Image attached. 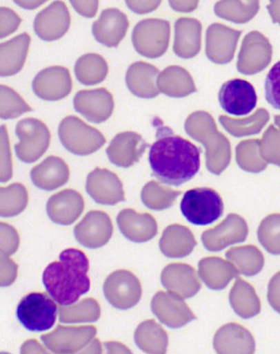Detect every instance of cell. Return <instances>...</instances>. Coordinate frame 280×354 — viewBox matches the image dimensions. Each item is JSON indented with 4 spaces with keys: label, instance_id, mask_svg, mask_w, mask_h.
<instances>
[{
    "label": "cell",
    "instance_id": "obj_1",
    "mask_svg": "<svg viewBox=\"0 0 280 354\" xmlns=\"http://www.w3.org/2000/svg\"><path fill=\"white\" fill-rule=\"evenodd\" d=\"M201 149L192 142L161 127L152 145L149 161L153 175L161 183L174 187L192 180L201 168Z\"/></svg>",
    "mask_w": 280,
    "mask_h": 354
},
{
    "label": "cell",
    "instance_id": "obj_29",
    "mask_svg": "<svg viewBox=\"0 0 280 354\" xmlns=\"http://www.w3.org/2000/svg\"><path fill=\"white\" fill-rule=\"evenodd\" d=\"M28 203V193L26 187L14 183L0 189V215L12 217L25 210Z\"/></svg>",
    "mask_w": 280,
    "mask_h": 354
},
{
    "label": "cell",
    "instance_id": "obj_8",
    "mask_svg": "<svg viewBox=\"0 0 280 354\" xmlns=\"http://www.w3.org/2000/svg\"><path fill=\"white\" fill-rule=\"evenodd\" d=\"M218 99L222 109L234 116L250 114L256 108L258 100L254 86L240 78L224 82L220 88Z\"/></svg>",
    "mask_w": 280,
    "mask_h": 354
},
{
    "label": "cell",
    "instance_id": "obj_13",
    "mask_svg": "<svg viewBox=\"0 0 280 354\" xmlns=\"http://www.w3.org/2000/svg\"><path fill=\"white\" fill-rule=\"evenodd\" d=\"M86 189L97 203L114 205L125 201V193L118 176L108 169L96 168L87 176Z\"/></svg>",
    "mask_w": 280,
    "mask_h": 354
},
{
    "label": "cell",
    "instance_id": "obj_31",
    "mask_svg": "<svg viewBox=\"0 0 280 354\" xmlns=\"http://www.w3.org/2000/svg\"><path fill=\"white\" fill-rule=\"evenodd\" d=\"M32 111V108L14 88L7 85L0 86V117L2 119L16 118Z\"/></svg>",
    "mask_w": 280,
    "mask_h": 354
},
{
    "label": "cell",
    "instance_id": "obj_20",
    "mask_svg": "<svg viewBox=\"0 0 280 354\" xmlns=\"http://www.w3.org/2000/svg\"><path fill=\"white\" fill-rule=\"evenodd\" d=\"M70 174L67 163L57 156L46 158L30 172L33 184L45 191H53L63 187L68 182Z\"/></svg>",
    "mask_w": 280,
    "mask_h": 354
},
{
    "label": "cell",
    "instance_id": "obj_7",
    "mask_svg": "<svg viewBox=\"0 0 280 354\" xmlns=\"http://www.w3.org/2000/svg\"><path fill=\"white\" fill-rule=\"evenodd\" d=\"M16 134L20 142L15 146V151L24 162L37 161L50 147V131L38 119L28 118L20 120L16 127Z\"/></svg>",
    "mask_w": 280,
    "mask_h": 354
},
{
    "label": "cell",
    "instance_id": "obj_33",
    "mask_svg": "<svg viewBox=\"0 0 280 354\" xmlns=\"http://www.w3.org/2000/svg\"><path fill=\"white\" fill-rule=\"evenodd\" d=\"M148 68L143 63L137 62L132 64L126 76V81L130 92L139 97H146L148 91Z\"/></svg>",
    "mask_w": 280,
    "mask_h": 354
},
{
    "label": "cell",
    "instance_id": "obj_3",
    "mask_svg": "<svg viewBox=\"0 0 280 354\" xmlns=\"http://www.w3.org/2000/svg\"><path fill=\"white\" fill-rule=\"evenodd\" d=\"M97 329L93 326L58 327L41 339L55 353H101V344L94 339Z\"/></svg>",
    "mask_w": 280,
    "mask_h": 354
},
{
    "label": "cell",
    "instance_id": "obj_30",
    "mask_svg": "<svg viewBox=\"0 0 280 354\" xmlns=\"http://www.w3.org/2000/svg\"><path fill=\"white\" fill-rule=\"evenodd\" d=\"M228 258L235 263L239 274L247 277H254L261 272L264 259L257 250L243 249L232 250L228 253Z\"/></svg>",
    "mask_w": 280,
    "mask_h": 354
},
{
    "label": "cell",
    "instance_id": "obj_17",
    "mask_svg": "<svg viewBox=\"0 0 280 354\" xmlns=\"http://www.w3.org/2000/svg\"><path fill=\"white\" fill-rule=\"evenodd\" d=\"M128 26V17L123 12L116 8L107 9L93 23L92 34L103 46L117 48L124 38Z\"/></svg>",
    "mask_w": 280,
    "mask_h": 354
},
{
    "label": "cell",
    "instance_id": "obj_16",
    "mask_svg": "<svg viewBox=\"0 0 280 354\" xmlns=\"http://www.w3.org/2000/svg\"><path fill=\"white\" fill-rule=\"evenodd\" d=\"M161 279L168 291L182 298H191L201 288L196 270L186 263L168 265L162 272Z\"/></svg>",
    "mask_w": 280,
    "mask_h": 354
},
{
    "label": "cell",
    "instance_id": "obj_19",
    "mask_svg": "<svg viewBox=\"0 0 280 354\" xmlns=\"http://www.w3.org/2000/svg\"><path fill=\"white\" fill-rule=\"evenodd\" d=\"M214 347L218 353H254L256 343L248 330L231 323L217 330L214 338Z\"/></svg>",
    "mask_w": 280,
    "mask_h": 354
},
{
    "label": "cell",
    "instance_id": "obj_2",
    "mask_svg": "<svg viewBox=\"0 0 280 354\" xmlns=\"http://www.w3.org/2000/svg\"><path fill=\"white\" fill-rule=\"evenodd\" d=\"M59 259L46 268L43 283L57 303L70 306L90 290L89 261L83 252L75 248L63 251Z\"/></svg>",
    "mask_w": 280,
    "mask_h": 354
},
{
    "label": "cell",
    "instance_id": "obj_23",
    "mask_svg": "<svg viewBox=\"0 0 280 354\" xmlns=\"http://www.w3.org/2000/svg\"><path fill=\"white\" fill-rule=\"evenodd\" d=\"M31 37L23 32L0 46V75L8 77L20 72L26 63Z\"/></svg>",
    "mask_w": 280,
    "mask_h": 354
},
{
    "label": "cell",
    "instance_id": "obj_41",
    "mask_svg": "<svg viewBox=\"0 0 280 354\" xmlns=\"http://www.w3.org/2000/svg\"><path fill=\"white\" fill-rule=\"evenodd\" d=\"M20 7L26 10H34L38 7L43 5L45 1H16L15 2Z\"/></svg>",
    "mask_w": 280,
    "mask_h": 354
},
{
    "label": "cell",
    "instance_id": "obj_12",
    "mask_svg": "<svg viewBox=\"0 0 280 354\" xmlns=\"http://www.w3.org/2000/svg\"><path fill=\"white\" fill-rule=\"evenodd\" d=\"M152 310L161 323L172 328L183 327L197 319L182 297L171 292H157L152 301Z\"/></svg>",
    "mask_w": 280,
    "mask_h": 354
},
{
    "label": "cell",
    "instance_id": "obj_15",
    "mask_svg": "<svg viewBox=\"0 0 280 354\" xmlns=\"http://www.w3.org/2000/svg\"><path fill=\"white\" fill-rule=\"evenodd\" d=\"M70 24V13L66 5L61 1H55L36 16L34 29L41 39L52 41L64 36Z\"/></svg>",
    "mask_w": 280,
    "mask_h": 354
},
{
    "label": "cell",
    "instance_id": "obj_37",
    "mask_svg": "<svg viewBox=\"0 0 280 354\" xmlns=\"http://www.w3.org/2000/svg\"><path fill=\"white\" fill-rule=\"evenodd\" d=\"M21 23L20 17L8 8H0V37L4 38L14 33Z\"/></svg>",
    "mask_w": 280,
    "mask_h": 354
},
{
    "label": "cell",
    "instance_id": "obj_36",
    "mask_svg": "<svg viewBox=\"0 0 280 354\" xmlns=\"http://www.w3.org/2000/svg\"><path fill=\"white\" fill-rule=\"evenodd\" d=\"M0 237H1V255L10 257L14 254L19 246L20 238L17 231L11 225L1 223L0 228Z\"/></svg>",
    "mask_w": 280,
    "mask_h": 354
},
{
    "label": "cell",
    "instance_id": "obj_9",
    "mask_svg": "<svg viewBox=\"0 0 280 354\" xmlns=\"http://www.w3.org/2000/svg\"><path fill=\"white\" fill-rule=\"evenodd\" d=\"M104 293L108 301L115 308L126 310L134 306L141 299V283L132 272L120 270L106 279Z\"/></svg>",
    "mask_w": 280,
    "mask_h": 354
},
{
    "label": "cell",
    "instance_id": "obj_24",
    "mask_svg": "<svg viewBox=\"0 0 280 354\" xmlns=\"http://www.w3.org/2000/svg\"><path fill=\"white\" fill-rule=\"evenodd\" d=\"M239 274L236 268L220 258H206L199 263L200 277L212 290H223Z\"/></svg>",
    "mask_w": 280,
    "mask_h": 354
},
{
    "label": "cell",
    "instance_id": "obj_25",
    "mask_svg": "<svg viewBox=\"0 0 280 354\" xmlns=\"http://www.w3.org/2000/svg\"><path fill=\"white\" fill-rule=\"evenodd\" d=\"M229 300L233 310L243 319L252 318L261 312V301L254 287L241 278L238 277L232 286Z\"/></svg>",
    "mask_w": 280,
    "mask_h": 354
},
{
    "label": "cell",
    "instance_id": "obj_26",
    "mask_svg": "<svg viewBox=\"0 0 280 354\" xmlns=\"http://www.w3.org/2000/svg\"><path fill=\"white\" fill-rule=\"evenodd\" d=\"M137 346L147 353H166L168 346V336L163 327L155 320L140 324L134 333Z\"/></svg>",
    "mask_w": 280,
    "mask_h": 354
},
{
    "label": "cell",
    "instance_id": "obj_28",
    "mask_svg": "<svg viewBox=\"0 0 280 354\" xmlns=\"http://www.w3.org/2000/svg\"><path fill=\"white\" fill-rule=\"evenodd\" d=\"M60 322L65 324L92 323L101 315L99 303L93 298H86L73 306L59 307Z\"/></svg>",
    "mask_w": 280,
    "mask_h": 354
},
{
    "label": "cell",
    "instance_id": "obj_4",
    "mask_svg": "<svg viewBox=\"0 0 280 354\" xmlns=\"http://www.w3.org/2000/svg\"><path fill=\"white\" fill-rule=\"evenodd\" d=\"M183 216L197 226L215 223L223 214L224 205L220 195L210 188H196L186 192L181 201Z\"/></svg>",
    "mask_w": 280,
    "mask_h": 354
},
{
    "label": "cell",
    "instance_id": "obj_35",
    "mask_svg": "<svg viewBox=\"0 0 280 354\" xmlns=\"http://www.w3.org/2000/svg\"><path fill=\"white\" fill-rule=\"evenodd\" d=\"M13 175L12 153L9 142L8 129L5 125L1 127V183L10 181Z\"/></svg>",
    "mask_w": 280,
    "mask_h": 354
},
{
    "label": "cell",
    "instance_id": "obj_18",
    "mask_svg": "<svg viewBox=\"0 0 280 354\" xmlns=\"http://www.w3.org/2000/svg\"><path fill=\"white\" fill-rule=\"evenodd\" d=\"M85 207L82 196L73 189H66L52 196L46 211L53 223L68 226L81 216Z\"/></svg>",
    "mask_w": 280,
    "mask_h": 354
},
{
    "label": "cell",
    "instance_id": "obj_14",
    "mask_svg": "<svg viewBox=\"0 0 280 354\" xmlns=\"http://www.w3.org/2000/svg\"><path fill=\"white\" fill-rule=\"evenodd\" d=\"M77 112L94 123L107 121L114 109L112 95L106 88L81 91L74 99Z\"/></svg>",
    "mask_w": 280,
    "mask_h": 354
},
{
    "label": "cell",
    "instance_id": "obj_38",
    "mask_svg": "<svg viewBox=\"0 0 280 354\" xmlns=\"http://www.w3.org/2000/svg\"><path fill=\"white\" fill-rule=\"evenodd\" d=\"M18 266L14 261L1 255V286H9L12 284L17 277Z\"/></svg>",
    "mask_w": 280,
    "mask_h": 354
},
{
    "label": "cell",
    "instance_id": "obj_6",
    "mask_svg": "<svg viewBox=\"0 0 280 354\" xmlns=\"http://www.w3.org/2000/svg\"><path fill=\"white\" fill-rule=\"evenodd\" d=\"M58 306L48 294L32 292L23 297L17 309V317L28 330L43 332L55 324Z\"/></svg>",
    "mask_w": 280,
    "mask_h": 354
},
{
    "label": "cell",
    "instance_id": "obj_22",
    "mask_svg": "<svg viewBox=\"0 0 280 354\" xmlns=\"http://www.w3.org/2000/svg\"><path fill=\"white\" fill-rule=\"evenodd\" d=\"M117 224L122 234L136 243L149 241L157 234L154 218L148 214H138L132 209H125L119 212Z\"/></svg>",
    "mask_w": 280,
    "mask_h": 354
},
{
    "label": "cell",
    "instance_id": "obj_32",
    "mask_svg": "<svg viewBox=\"0 0 280 354\" xmlns=\"http://www.w3.org/2000/svg\"><path fill=\"white\" fill-rule=\"evenodd\" d=\"M259 237L269 252L280 254V214L270 216L263 221Z\"/></svg>",
    "mask_w": 280,
    "mask_h": 354
},
{
    "label": "cell",
    "instance_id": "obj_34",
    "mask_svg": "<svg viewBox=\"0 0 280 354\" xmlns=\"http://www.w3.org/2000/svg\"><path fill=\"white\" fill-rule=\"evenodd\" d=\"M265 97L270 106L280 111V61L274 64L267 74Z\"/></svg>",
    "mask_w": 280,
    "mask_h": 354
},
{
    "label": "cell",
    "instance_id": "obj_11",
    "mask_svg": "<svg viewBox=\"0 0 280 354\" xmlns=\"http://www.w3.org/2000/svg\"><path fill=\"white\" fill-rule=\"evenodd\" d=\"M34 94L46 101H59L70 95L72 80L69 70L57 66L40 71L32 82Z\"/></svg>",
    "mask_w": 280,
    "mask_h": 354
},
{
    "label": "cell",
    "instance_id": "obj_21",
    "mask_svg": "<svg viewBox=\"0 0 280 354\" xmlns=\"http://www.w3.org/2000/svg\"><path fill=\"white\" fill-rule=\"evenodd\" d=\"M145 145L139 136L132 131L119 133L106 150L110 162L120 167H129L137 162Z\"/></svg>",
    "mask_w": 280,
    "mask_h": 354
},
{
    "label": "cell",
    "instance_id": "obj_40",
    "mask_svg": "<svg viewBox=\"0 0 280 354\" xmlns=\"http://www.w3.org/2000/svg\"><path fill=\"white\" fill-rule=\"evenodd\" d=\"M74 10L86 18L94 17L98 12L99 1H71Z\"/></svg>",
    "mask_w": 280,
    "mask_h": 354
},
{
    "label": "cell",
    "instance_id": "obj_39",
    "mask_svg": "<svg viewBox=\"0 0 280 354\" xmlns=\"http://www.w3.org/2000/svg\"><path fill=\"white\" fill-rule=\"evenodd\" d=\"M268 299L274 311L280 314V272L274 274L269 283Z\"/></svg>",
    "mask_w": 280,
    "mask_h": 354
},
{
    "label": "cell",
    "instance_id": "obj_10",
    "mask_svg": "<svg viewBox=\"0 0 280 354\" xmlns=\"http://www.w3.org/2000/svg\"><path fill=\"white\" fill-rule=\"evenodd\" d=\"M113 230L112 220L107 213L92 210L74 227V234L77 241L83 246L97 249L110 241Z\"/></svg>",
    "mask_w": 280,
    "mask_h": 354
},
{
    "label": "cell",
    "instance_id": "obj_5",
    "mask_svg": "<svg viewBox=\"0 0 280 354\" xmlns=\"http://www.w3.org/2000/svg\"><path fill=\"white\" fill-rule=\"evenodd\" d=\"M59 135L63 147L77 156H88L95 153L106 142L104 136L99 129L74 115L68 116L61 122Z\"/></svg>",
    "mask_w": 280,
    "mask_h": 354
},
{
    "label": "cell",
    "instance_id": "obj_27",
    "mask_svg": "<svg viewBox=\"0 0 280 354\" xmlns=\"http://www.w3.org/2000/svg\"><path fill=\"white\" fill-rule=\"evenodd\" d=\"M108 71L106 60L102 56L94 53L81 56L74 66L77 80L87 86L95 85L104 81Z\"/></svg>",
    "mask_w": 280,
    "mask_h": 354
}]
</instances>
